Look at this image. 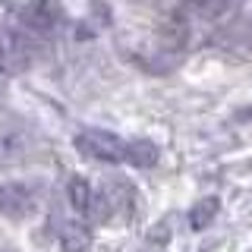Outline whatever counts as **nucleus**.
Wrapping results in <instances>:
<instances>
[{"mask_svg": "<svg viewBox=\"0 0 252 252\" xmlns=\"http://www.w3.org/2000/svg\"><path fill=\"white\" fill-rule=\"evenodd\" d=\"M16 16H19L22 26H29L32 32H57L60 29V19H63V10L54 3H26V6H16Z\"/></svg>", "mask_w": 252, "mask_h": 252, "instance_id": "nucleus-3", "label": "nucleus"}, {"mask_svg": "<svg viewBox=\"0 0 252 252\" xmlns=\"http://www.w3.org/2000/svg\"><path fill=\"white\" fill-rule=\"evenodd\" d=\"M76 152L92 158V161H107V164H126V152H129V142L117 132H107V129H82L76 132L73 139Z\"/></svg>", "mask_w": 252, "mask_h": 252, "instance_id": "nucleus-1", "label": "nucleus"}, {"mask_svg": "<svg viewBox=\"0 0 252 252\" xmlns=\"http://www.w3.org/2000/svg\"><path fill=\"white\" fill-rule=\"evenodd\" d=\"M92 246V227L82 220H66L60 227V249L63 252H89Z\"/></svg>", "mask_w": 252, "mask_h": 252, "instance_id": "nucleus-5", "label": "nucleus"}, {"mask_svg": "<svg viewBox=\"0 0 252 252\" xmlns=\"http://www.w3.org/2000/svg\"><path fill=\"white\" fill-rule=\"evenodd\" d=\"M218 208H220V202L211 195V199H202V202H195L192 208H189V227L192 230H205V227L215 220L218 215Z\"/></svg>", "mask_w": 252, "mask_h": 252, "instance_id": "nucleus-8", "label": "nucleus"}, {"mask_svg": "<svg viewBox=\"0 0 252 252\" xmlns=\"http://www.w3.org/2000/svg\"><path fill=\"white\" fill-rule=\"evenodd\" d=\"M0 211L10 218H26L35 211V199L22 183H0Z\"/></svg>", "mask_w": 252, "mask_h": 252, "instance_id": "nucleus-4", "label": "nucleus"}, {"mask_svg": "<svg viewBox=\"0 0 252 252\" xmlns=\"http://www.w3.org/2000/svg\"><path fill=\"white\" fill-rule=\"evenodd\" d=\"M126 164H132V167H155L158 164V148L148 139H132L129 152H126Z\"/></svg>", "mask_w": 252, "mask_h": 252, "instance_id": "nucleus-7", "label": "nucleus"}, {"mask_svg": "<svg viewBox=\"0 0 252 252\" xmlns=\"http://www.w3.org/2000/svg\"><path fill=\"white\" fill-rule=\"evenodd\" d=\"M38 44L19 29H0V73L16 76L35 66Z\"/></svg>", "mask_w": 252, "mask_h": 252, "instance_id": "nucleus-2", "label": "nucleus"}, {"mask_svg": "<svg viewBox=\"0 0 252 252\" xmlns=\"http://www.w3.org/2000/svg\"><path fill=\"white\" fill-rule=\"evenodd\" d=\"M66 192H69V205H73L76 211H82V215H92L94 211L98 195H94V189H92V183L85 177H73L69 186H66Z\"/></svg>", "mask_w": 252, "mask_h": 252, "instance_id": "nucleus-6", "label": "nucleus"}, {"mask_svg": "<svg viewBox=\"0 0 252 252\" xmlns=\"http://www.w3.org/2000/svg\"><path fill=\"white\" fill-rule=\"evenodd\" d=\"M249 35H252V29H249Z\"/></svg>", "mask_w": 252, "mask_h": 252, "instance_id": "nucleus-10", "label": "nucleus"}, {"mask_svg": "<svg viewBox=\"0 0 252 252\" xmlns=\"http://www.w3.org/2000/svg\"><path fill=\"white\" fill-rule=\"evenodd\" d=\"M22 152V136L13 129H0V155H16Z\"/></svg>", "mask_w": 252, "mask_h": 252, "instance_id": "nucleus-9", "label": "nucleus"}]
</instances>
